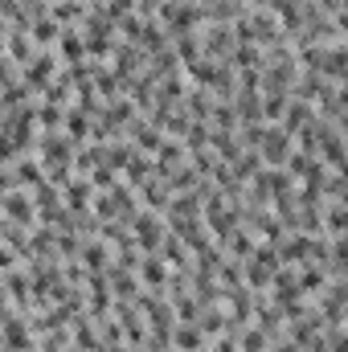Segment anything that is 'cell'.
I'll use <instances>...</instances> for the list:
<instances>
[{
    "instance_id": "cell-1",
    "label": "cell",
    "mask_w": 348,
    "mask_h": 352,
    "mask_svg": "<svg viewBox=\"0 0 348 352\" xmlns=\"http://www.w3.org/2000/svg\"><path fill=\"white\" fill-rule=\"evenodd\" d=\"M254 152H259V160L266 164V168H283V160L291 156V135H287L279 123H270V127H262Z\"/></svg>"
},
{
    "instance_id": "cell-2",
    "label": "cell",
    "mask_w": 348,
    "mask_h": 352,
    "mask_svg": "<svg viewBox=\"0 0 348 352\" xmlns=\"http://www.w3.org/2000/svg\"><path fill=\"white\" fill-rule=\"evenodd\" d=\"M135 234H140V246L144 250H160V242H164V226H160V217H152V213H135Z\"/></svg>"
},
{
    "instance_id": "cell-3",
    "label": "cell",
    "mask_w": 348,
    "mask_h": 352,
    "mask_svg": "<svg viewBox=\"0 0 348 352\" xmlns=\"http://www.w3.org/2000/svg\"><path fill=\"white\" fill-rule=\"evenodd\" d=\"M140 274H144V283L156 287V291H164V283H168V274H164V258H160V254L144 258V263H140Z\"/></svg>"
},
{
    "instance_id": "cell-4",
    "label": "cell",
    "mask_w": 348,
    "mask_h": 352,
    "mask_svg": "<svg viewBox=\"0 0 348 352\" xmlns=\"http://www.w3.org/2000/svg\"><path fill=\"white\" fill-rule=\"evenodd\" d=\"M29 209H33V201H29L25 192H21V197H17V192H12V197H4V213H8L12 221H25V226H29V221H33V213H29Z\"/></svg>"
},
{
    "instance_id": "cell-5",
    "label": "cell",
    "mask_w": 348,
    "mask_h": 352,
    "mask_svg": "<svg viewBox=\"0 0 348 352\" xmlns=\"http://www.w3.org/2000/svg\"><path fill=\"white\" fill-rule=\"evenodd\" d=\"M173 340H176L180 352H201V328H197V324H180L173 332Z\"/></svg>"
},
{
    "instance_id": "cell-6",
    "label": "cell",
    "mask_w": 348,
    "mask_h": 352,
    "mask_svg": "<svg viewBox=\"0 0 348 352\" xmlns=\"http://www.w3.org/2000/svg\"><path fill=\"white\" fill-rule=\"evenodd\" d=\"M87 201H90V184H83V180H66V205H70L74 213H87Z\"/></svg>"
},
{
    "instance_id": "cell-7",
    "label": "cell",
    "mask_w": 348,
    "mask_h": 352,
    "mask_svg": "<svg viewBox=\"0 0 348 352\" xmlns=\"http://www.w3.org/2000/svg\"><path fill=\"white\" fill-rule=\"evenodd\" d=\"M33 41H37V45L58 41V21H54V16H45V12H37V21H33Z\"/></svg>"
},
{
    "instance_id": "cell-8",
    "label": "cell",
    "mask_w": 348,
    "mask_h": 352,
    "mask_svg": "<svg viewBox=\"0 0 348 352\" xmlns=\"http://www.w3.org/2000/svg\"><path fill=\"white\" fill-rule=\"evenodd\" d=\"M4 336H8V349L12 352H29V324H17V320H8V328H4Z\"/></svg>"
},
{
    "instance_id": "cell-9",
    "label": "cell",
    "mask_w": 348,
    "mask_h": 352,
    "mask_svg": "<svg viewBox=\"0 0 348 352\" xmlns=\"http://www.w3.org/2000/svg\"><path fill=\"white\" fill-rule=\"evenodd\" d=\"M62 58H66V62H74V66H78V62H83V58H87V41H83V37H78V33H62Z\"/></svg>"
},
{
    "instance_id": "cell-10",
    "label": "cell",
    "mask_w": 348,
    "mask_h": 352,
    "mask_svg": "<svg viewBox=\"0 0 348 352\" xmlns=\"http://www.w3.org/2000/svg\"><path fill=\"white\" fill-rule=\"evenodd\" d=\"M41 180V164L33 160V156H25L21 164H17V184H37Z\"/></svg>"
},
{
    "instance_id": "cell-11",
    "label": "cell",
    "mask_w": 348,
    "mask_h": 352,
    "mask_svg": "<svg viewBox=\"0 0 348 352\" xmlns=\"http://www.w3.org/2000/svg\"><path fill=\"white\" fill-rule=\"evenodd\" d=\"M50 70H54V62H50V58H37V62L29 66V87L41 90L45 87V78H50Z\"/></svg>"
},
{
    "instance_id": "cell-12",
    "label": "cell",
    "mask_w": 348,
    "mask_h": 352,
    "mask_svg": "<svg viewBox=\"0 0 348 352\" xmlns=\"http://www.w3.org/2000/svg\"><path fill=\"white\" fill-rule=\"evenodd\" d=\"M83 263L90 266V274H98L102 263H107V250H102V242H90L87 250H83Z\"/></svg>"
},
{
    "instance_id": "cell-13",
    "label": "cell",
    "mask_w": 348,
    "mask_h": 352,
    "mask_svg": "<svg viewBox=\"0 0 348 352\" xmlns=\"http://www.w3.org/2000/svg\"><path fill=\"white\" fill-rule=\"evenodd\" d=\"M8 58H12V62H29V58H33V54H29V41H25L21 33L8 37Z\"/></svg>"
},
{
    "instance_id": "cell-14",
    "label": "cell",
    "mask_w": 348,
    "mask_h": 352,
    "mask_svg": "<svg viewBox=\"0 0 348 352\" xmlns=\"http://www.w3.org/2000/svg\"><path fill=\"white\" fill-rule=\"evenodd\" d=\"M115 295H123V303H131L135 299V278L123 274V270H115Z\"/></svg>"
},
{
    "instance_id": "cell-15",
    "label": "cell",
    "mask_w": 348,
    "mask_h": 352,
    "mask_svg": "<svg viewBox=\"0 0 348 352\" xmlns=\"http://www.w3.org/2000/svg\"><path fill=\"white\" fill-rule=\"evenodd\" d=\"M254 250V238H246V234H230V254L234 258H246Z\"/></svg>"
},
{
    "instance_id": "cell-16",
    "label": "cell",
    "mask_w": 348,
    "mask_h": 352,
    "mask_svg": "<svg viewBox=\"0 0 348 352\" xmlns=\"http://www.w3.org/2000/svg\"><path fill=\"white\" fill-rule=\"evenodd\" d=\"M201 332H226V316L221 311H205L201 316Z\"/></svg>"
},
{
    "instance_id": "cell-17",
    "label": "cell",
    "mask_w": 348,
    "mask_h": 352,
    "mask_svg": "<svg viewBox=\"0 0 348 352\" xmlns=\"http://www.w3.org/2000/svg\"><path fill=\"white\" fill-rule=\"evenodd\" d=\"M74 16H78V4L62 0V4H58V21H74Z\"/></svg>"
},
{
    "instance_id": "cell-18",
    "label": "cell",
    "mask_w": 348,
    "mask_h": 352,
    "mask_svg": "<svg viewBox=\"0 0 348 352\" xmlns=\"http://www.w3.org/2000/svg\"><path fill=\"white\" fill-rule=\"evenodd\" d=\"M213 352H238V340H234V336H217Z\"/></svg>"
}]
</instances>
